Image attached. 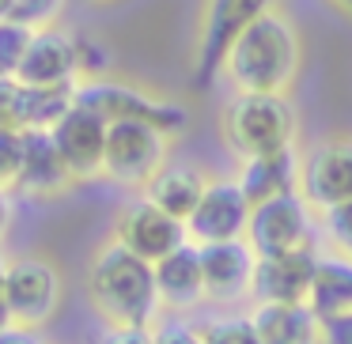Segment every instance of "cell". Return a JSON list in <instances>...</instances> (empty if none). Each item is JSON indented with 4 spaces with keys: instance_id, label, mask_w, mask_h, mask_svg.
<instances>
[{
    "instance_id": "18",
    "label": "cell",
    "mask_w": 352,
    "mask_h": 344,
    "mask_svg": "<svg viewBox=\"0 0 352 344\" xmlns=\"http://www.w3.org/2000/svg\"><path fill=\"white\" fill-rule=\"evenodd\" d=\"M299 148H284V152H269V155H250L239 163L235 182L243 185V193L250 197V205H261L269 197L299 190Z\"/></svg>"
},
{
    "instance_id": "21",
    "label": "cell",
    "mask_w": 352,
    "mask_h": 344,
    "mask_svg": "<svg viewBox=\"0 0 352 344\" xmlns=\"http://www.w3.org/2000/svg\"><path fill=\"white\" fill-rule=\"evenodd\" d=\"M311 310L318 318H333V314L352 310V257L344 253H318V268H314L311 284Z\"/></svg>"
},
{
    "instance_id": "16",
    "label": "cell",
    "mask_w": 352,
    "mask_h": 344,
    "mask_svg": "<svg viewBox=\"0 0 352 344\" xmlns=\"http://www.w3.org/2000/svg\"><path fill=\"white\" fill-rule=\"evenodd\" d=\"M155 288H160L163 310L170 314H186L205 303V273H201L197 242H182L178 250L155 261Z\"/></svg>"
},
{
    "instance_id": "12",
    "label": "cell",
    "mask_w": 352,
    "mask_h": 344,
    "mask_svg": "<svg viewBox=\"0 0 352 344\" xmlns=\"http://www.w3.org/2000/svg\"><path fill=\"white\" fill-rule=\"evenodd\" d=\"M250 197L235 178H208L205 193H201L197 208L186 220V235L190 242H223V238H246V223H250Z\"/></svg>"
},
{
    "instance_id": "31",
    "label": "cell",
    "mask_w": 352,
    "mask_h": 344,
    "mask_svg": "<svg viewBox=\"0 0 352 344\" xmlns=\"http://www.w3.org/2000/svg\"><path fill=\"white\" fill-rule=\"evenodd\" d=\"M0 344H46L38 336V329L34 325H8V329H0Z\"/></svg>"
},
{
    "instance_id": "1",
    "label": "cell",
    "mask_w": 352,
    "mask_h": 344,
    "mask_svg": "<svg viewBox=\"0 0 352 344\" xmlns=\"http://www.w3.org/2000/svg\"><path fill=\"white\" fill-rule=\"evenodd\" d=\"M303 69V38L288 12L269 8L231 42L220 76L235 91H276L288 95Z\"/></svg>"
},
{
    "instance_id": "28",
    "label": "cell",
    "mask_w": 352,
    "mask_h": 344,
    "mask_svg": "<svg viewBox=\"0 0 352 344\" xmlns=\"http://www.w3.org/2000/svg\"><path fill=\"white\" fill-rule=\"evenodd\" d=\"M152 344H205V336H201V325H190V321H160L152 329Z\"/></svg>"
},
{
    "instance_id": "23",
    "label": "cell",
    "mask_w": 352,
    "mask_h": 344,
    "mask_svg": "<svg viewBox=\"0 0 352 344\" xmlns=\"http://www.w3.org/2000/svg\"><path fill=\"white\" fill-rule=\"evenodd\" d=\"M205 344H261L258 325H254L250 314H223L212 318L208 325H201Z\"/></svg>"
},
{
    "instance_id": "4",
    "label": "cell",
    "mask_w": 352,
    "mask_h": 344,
    "mask_svg": "<svg viewBox=\"0 0 352 344\" xmlns=\"http://www.w3.org/2000/svg\"><path fill=\"white\" fill-rule=\"evenodd\" d=\"M322 212L299 190L269 197L250 208L246 242L254 253H284V250H318Z\"/></svg>"
},
{
    "instance_id": "9",
    "label": "cell",
    "mask_w": 352,
    "mask_h": 344,
    "mask_svg": "<svg viewBox=\"0 0 352 344\" xmlns=\"http://www.w3.org/2000/svg\"><path fill=\"white\" fill-rule=\"evenodd\" d=\"M201 250V273H205V303L216 306H239L254 303V268L258 253L246 238H223V242H205Z\"/></svg>"
},
{
    "instance_id": "2",
    "label": "cell",
    "mask_w": 352,
    "mask_h": 344,
    "mask_svg": "<svg viewBox=\"0 0 352 344\" xmlns=\"http://www.w3.org/2000/svg\"><path fill=\"white\" fill-rule=\"evenodd\" d=\"M87 299L110 329H152L163 310L155 265L118 238L99 246V253L87 265Z\"/></svg>"
},
{
    "instance_id": "29",
    "label": "cell",
    "mask_w": 352,
    "mask_h": 344,
    "mask_svg": "<svg viewBox=\"0 0 352 344\" xmlns=\"http://www.w3.org/2000/svg\"><path fill=\"white\" fill-rule=\"evenodd\" d=\"M322 344H352V310L322 318Z\"/></svg>"
},
{
    "instance_id": "14",
    "label": "cell",
    "mask_w": 352,
    "mask_h": 344,
    "mask_svg": "<svg viewBox=\"0 0 352 344\" xmlns=\"http://www.w3.org/2000/svg\"><path fill=\"white\" fill-rule=\"evenodd\" d=\"M318 268V250L258 253L254 268V303H307Z\"/></svg>"
},
{
    "instance_id": "15",
    "label": "cell",
    "mask_w": 352,
    "mask_h": 344,
    "mask_svg": "<svg viewBox=\"0 0 352 344\" xmlns=\"http://www.w3.org/2000/svg\"><path fill=\"white\" fill-rule=\"evenodd\" d=\"M80 76L76 65V38L61 31H34L31 46H27L23 61L16 69V80L23 87H34V91H50V87H72V80Z\"/></svg>"
},
{
    "instance_id": "30",
    "label": "cell",
    "mask_w": 352,
    "mask_h": 344,
    "mask_svg": "<svg viewBox=\"0 0 352 344\" xmlns=\"http://www.w3.org/2000/svg\"><path fill=\"white\" fill-rule=\"evenodd\" d=\"M76 65H80V72H102V65H107V54L99 49V42L76 38Z\"/></svg>"
},
{
    "instance_id": "36",
    "label": "cell",
    "mask_w": 352,
    "mask_h": 344,
    "mask_svg": "<svg viewBox=\"0 0 352 344\" xmlns=\"http://www.w3.org/2000/svg\"><path fill=\"white\" fill-rule=\"evenodd\" d=\"M91 4H110V0H91Z\"/></svg>"
},
{
    "instance_id": "34",
    "label": "cell",
    "mask_w": 352,
    "mask_h": 344,
    "mask_svg": "<svg viewBox=\"0 0 352 344\" xmlns=\"http://www.w3.org/2000/svg\"><path fill=\"white\" fill-rule=\"evenodd\" d=\"M8 216H12V208H8V190H0V235H4V227H8Z\"/></svg>"
},
{
    "instance_id": "35",
    "label": "cell",
    "mask_w": 352,
    "mask_h": 344,
    "mask_svg": "<svg viewBox=\"0 0 352 344\" xmlns=\"http://www.w3.org/2000/svg\"><path fill=\"white\" fill-rule=\"evenodd\" d=\"M329 4H333V8L341 12V16H349V19H352V0H329Z\"/></svg>"
},
{
    "instance_id": "26",
    "label": "cell",
    "mask_w": 352,
    "mask_h": 344,
    "mask_svg": "<svg viewBox=\"0 0 352 344\" xmlns=\"http://www.w3.org/2000/svg\"><path fill=\"white\" fill-rule=\"evenodd\" d=\"M322 238L329 242L333 253L352 257V200H344V205L322 212Z\"/></svg>"
},
{
    "instance_id": "32",
    "label": "cell",
    "mask_w": 352,
    "mask_h": 344,
    "mask_svg": "<svg viewBox=\"0 0 352 344\" xmlns=\"http://www.w3.org/2000/svg\"><path fill=\"white\" fill-rule=\"evenodd\" d=\"M110 344H152V329H114Z\"/></svg>"
},
{
    "instance_id": "19",
    "label": "cell",
    "mask_w": 352,
    "mask_h": 344,
    "mask_svg": "<svg viewBox=\"0 0 352 344\" xmlns=\"http://www.w3.org/2000/svg\"><path fill=\"white\" fill-rule=\"evenodd\" d=\"M261 344H322V318L311 303H254Z\"/></svg>"
},
{
    "instance_id": "13",
    "label": "cell",
    "mask_w": 352,
    "mask_h": 344,
    "mask_svg": "<svg viewBox=\"0 0 352 344\" xmlns=\"http://www.w3.org/2000/svg\"><path fill=\"white\" fill-rule=\"evenodd\" d=\"M114 238L122 246H129L133 253H140L144 261H160L167 257L170 250H178L182 242H190L186 235V223L175 220L170 212H163L160 205H152L148 197L133 200L118 212V223H114Z\"/></svg>"
},
{
    "instance_id": "33",
    "label": "cell",
    "mask_w": 352,
    "mask_h": 344,
    "mask_svg": "<svg viewBox=\"0 0 352 344\" xmlns=\"http://www.w3.org/2000/svg\"><path fill=\"white\" fill-rule=\"evenodd\" d=\"M8 325H16V318H12L8 299H4V265H0V329H8Z\"/></svg>"
},
{
    "instance_id": "5",
    "label": "cell",
    "mask_w": 352,
    "mask_h": 344,
    "mask_svg": "<svg viewBox=\"0 0 352 344\" xmlns=\"http://www.w3.org/2000/svg\"><path fill=\"white\" fill-rule=\"evenodd\" d=\"M170 137L148 122H110L107 155H102V178L122 190H144L163 167H167Z\"/></svg>"
},
{
    "instance_id": "6",
    "label": "cell",
    "mask_w": 352,
    "mask_h": 344,
    "mask_svg": "<svg viewBox=\"0 0 352 344\" xmlns=\"http://www.w3.org/2000/svg\"><path fill=\"white\" fill-rule=\"evenodd\" d=\"M76 99L84 106L99 110L107 122H148L155 129H163L167 137H175V133H182L190 125L186 106L160 99V95H148L140 87L114 84V80H87V84L76 87Z\"/></svg>"
},
{
    "instance_id": "17",
    "label": "cell",
    "mask_w": 352,
    "mask_h": 344,
    "mask_svg": "<svg viewBox=\"0 0 352 344\" xmlns=\"http://www.w3.org/2000/svg\"><path fill=\"white\" fill-rule=\"evenodd\" d=\"M69 185H76L69 163L61 159L50 129H27L23 133V178H19V190L34 193V197H54L65 193Z\"/></svg>"
},
{
    "instance_id": "3",
    "label": "cell",
    "mask_w": 352,
    "mask_h": 344,
    "mask_svg": "<svg viewBox=\"0 0 352 344\" xmlns=\"http://www.w3.org/2000/svg\"><path fill=\"white\" fill-rule=\"evenodd\" d=\"M220 125H223V140L239 159L296 148L299 137L296 106H292L288 95L276 91H235Z\"/></svg>"
},
{
    "instance_id": "22",
    "label": "cell",
    "mask_w": 352,
    "mask_h": 344,
    "mask_svg": "<svg viewBox=\"0 0 352 344\" xmlns=\"http://www.w3.org/2000/svg\"><path fill=\"white\" fill-rule=\"evenodd\" d=\"M0 129H31V91L16 76H0Z\"/></svg>"
},
{
    "instance_id": "24",
    "label": "cell",
    "mask_w": 352,
    "mask_h": 344,
    "mask_svg": "<svg viewBox=\"0 0 352 344\" xmlns=\"http://www.w3.org/2000/svg\"><path fill=\"white\" fill-rule=\"evenodd\" d=\"M31 38H34V27L19 23V19H12V16L0 19V76H16Z\"/></svg>"
},
{
    "instance_id": "20",
    "label": "cell",
    "mask_w": 352,
    "mask_h": 344,
    "mask_svg": "<svg viewBox=\"0 0 352 344\" xmlns=\"http://www.w3.org/2000/svg\"><path fill=\"white\" fill-rule=\"evenodd\" d=\"M208 178L201 167H193V163H170L160 170V174L152 178V182L144 185V197L152 200V205H160L163 212H170L175 220H190V212L197 208L201 193H205Z\"/></svg>"
},
{
    "instance_id": "7",
    "label": "cell",
    "mask_w": 352,
    "mask_h": 344,
    "mask_svg": "<svg viewBox=\"0 0 352 344\" xmlns=\"http://www.w3.org/2000/svg\"><path fill=\"white\" fill-rule=\"evenodd\" d=\"M269 8H273V0H205L201 31H197V69H193V84L197 87L212 84L220 76V65L228 57L231 42Z\"/></svg>"
},
{
    "instance_id": "8",
    "label": "cell",
    "mask_w": 352,
    "mask_h": 344,
    "mask_svg": "<svg viewBox=\"0 0 352 344\" xmlns=\"http://www.w3.org/2000/svg\"><path fill=\"white\" fill-rule=\"evenodd\" d=\"M299 193L318 212L352 200V140H318L299 155Z\"/></svg>"
},
{
    "instance_id": "11",
    "label": "cell",
    "mask_w": 352,
    "mask_h": 344,
    "mask_svg": "<svg viewBox=\"0 0 352 344\" xmlns=\"http://www.w3.org/2000/svg\"><path fill=\"white\" fill-rule=\"evenodd\" d=\"M107 129H110L107 117H102L99 110L84 106L80 99H72V106L54 122L50 137H54L57 152H61V159L69 163V170H72V178H76V182H91V178H102Z\"/></svg>"
},
{
    "instance_id": "25",
    "label": "cell",
    "mask_w": 352,
    "mask_h": 344,
    "mask_svg": "<svg viewBox=\"0 0 352 344\" xmlns=\"http://www.w3.org/2000/svg\"><path fill=\"white\" fill-rule=\"evenodd\" d=\"M23 178V133L0 129V190H19Z\"/></svg>"
},
{
    "instance_id": "27",
    "label": "cell",
    "mask_w": 352,
    "mask_h": 344,
    "mask_svg": "<svg viewBox=\"0 0 352 344\" xmlns=\"http://www.w3.org/2000/svg\"><path fill=\"white\" fill-rule=\"evenodd\" d=\"M65 0H12L8 4V16L19 19V23L34 27V31H42V27L54 23V16L61 12Z\"/></svg>"
},
{
    "instance_id": "10",
    "label": "cell",
    "mask_w": 352,
    "mask_h": 344,
    "mask_svg": "<svg viewBox=\"0 0 352 344\" xmlns=\"http://www.w3.org/2000/svg\"><path fill=\"white\" fill-rule=\"evenodd\" d=\"M4 299L19 325H46L61 303V276L42 257H16L4 265Z\"/></svg>"
}]
</instances>
